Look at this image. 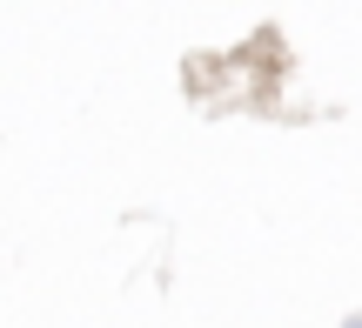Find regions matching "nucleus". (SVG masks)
<instances>
[{"label": "nucleus", "instance_id": "nucleus-1", "mask_svg": "<svg viewBox=\"0 0 362 328\" xmlns=\"http://www.w3.org/2000/svg\"><path fill=\"white\" fill-rule=\"evenodd\" d=\"M349 328H362V315H356V322H349Z\"/></svg>", "mask_w": 362, "mask_h": 328}]
</instances>
